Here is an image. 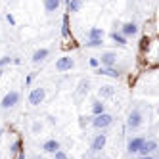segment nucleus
Segmentation results:
<instances>
[{"label":"nucleus","mask_w":159,"mask_h":159,"mask_svg":"<svg viewBox=\"0 0 159 159\" xmlns=\"http://www.w3.org/2000/svg\"><path fill=\"white\" fill-rule=\"evenodd\" d=\"M113 121H115V117L111 115V113H107V111H104V113H100V115H92V127L94 129H98V130H106V129H109L111 125H113Z\"/></svg>","instance_id":"1"},{"label":"nucleus","mask_w":159,"mask_h":159,"mask_svg":"<svg viewBox=\"0 0 159 159\" xmlns=\"http://www.w3.org/2000/svg\"><path fill=\"white\" fill-rule=\"evenodd\" d=\"M19 102H21V94L17 92V90H10V92L4 94L2 102H0V107H2L4 111H8V109H14Z\"/></svg>","instance_id":"2"},{"label":"nucleus","mask_w":159,"mask_h":159,"mask_svg":"<svg viewBox=\"0 0 159 159\" xmlns=\"http://www.w3.org/2000/svg\"><path fill=\"white\" fill-rule=\"evenodd\" d=\"M142 123H144V113L138 107L130 109V113L127 115V129L129 130H136V129L142 127Z\"/></svg>","instance_id":"3"},{"label":"nucleus","mask_w":159,"mask_h":159,"mask_svg":"<svg viewBox=\"0 0 159 159\" xmlns=\"http://www.w3.org/2000/svg\"><path fill=\"white\" fill-rule=\"evenodd\" d=\"M44 98H46V88L44 86H37V88H33L31 92H29V106H33V107H39L42 102H44Z\"/></svg>","instance_id":"4"},{"label":"nucleus","mask_w":159,"mask_h":159,"mask_svg":"<svg viewBox=\"0 0 159 159\" xmlns=\"http://www.w3.org/2000/svg\"><path fill=\"white\" fill-rule=\"evenodd\" d=\"M98 58H100V63L104 67H113V65H117V61H119V54L113 52V50H106V52H102Z\"/></svg>","instance_id":"5"},{"label":"nucleus","mask_w":159,"mask_h":159,"mask_svg":"<svg viewBox=\"0 0 159 159\" xmlns=\"http://www.w3.org/2000/svg\"><path fill=\"white\" fill-rule=\"evenodd\" d=\"M73 67H75V60L71 58V56H61V58L56 61V71H60V73L71 71Z\"/></svg>","instance_id":"6"},{"label":"nucleus","mask_w":159,"mask_h":159,"mask_svg":"<svg viewBox=\"0 0 159 159\" xmlns=\"http://www.w3.org/2000/svg\"><path fill=\"white\" fill-rule=\"evenodd\" d=\"M106 142H107V134H104V130H102L100 134L94 136L92 144H90V150H92V153H100V152L106 148Z\"/></svg>","instance_id":"7"},{"label":"nucleus","mask_w":159,"mask_h":159,"mask_svg":"<svg viewBox=\"0 0 159 159\" xmlns=\"http://www.w3.org/2000/svg\"><path fill=\"white\" fill-rule=\"evenodd\" d=\"M96 75H104V77H113V79H119L123 75V69H117L115 65L113 67H104V65H100L98 69H94Z\"/></svg>","instance_id":"8"},{"label":"nucleus","mask_w":159,"mask_h":159,"mask_svg":"<svg viewBox=\"0 0 159 159\" xmlns=\"http://www.w3.org/2000/svg\"><path fill=\"white\" fill-rule=\"evenodd\" d=\"M144 142H146V138H142V136H134V138H130L129 144H127V152L129 153H138L140 148L144 146Z\"/></svg>","instance_id":"9"},{"label":"nucleus","mask_w":159,"mask_h":159,"mask_svg":"<svg viewBox=\"0 0 159 159\" xmlns=\"http://www.w3.org/2000/svg\"><path fill=\"white\" fill-rule=\"evenodd\" d=\"M157 150H159L157 140H152V138H150V140H146V142H144V146L140 148V152H138V153H140V155H152V153L157 152Z\"/></svg>","instance_id":"10"},{"label":"nucleus","mask_w":159,"mask_h":159,"mask_svg":"<svg viewBox=\"0 0 159 159\" xmlns=\"http://www.w3.org/2000/svg\"><path fill=\"white\" fill-rule=\"evenodd\" d=\"M121 33L125 37H136L138 35V25H136L134 21H127V23L121 25Z\"/></svg>","instance_id":"11"},{"label":"nucleus","mask_w":159,"mask_h":159,"mask_svg":"<svg viewBox=\"0 0 159 159\" xmlns=\"http://www.w3.org/2000/svg\"><path fill=\"white\" fill-rule=\"evenodd\" d=\"M98 96H100L102 100L113 98V96H115V86H113V84H102V86L98 88Z\"/></svg>","instance_id":"12"},{"label":"nucleus","mask_w":159,"mask_h":159,"mask_svg":"<svg viewBox=\"0 0 159 159\" xmlns=\"http://www.w3.org/2000/svg\"><path fill=\"white\" fill-rule=\"evenodd\" d=\"M42 150H44V153H56L58 150H61V146H60L58 140L50 138V140H46V142L42 144Z\"/></svg>","instance_id":"13"},{"label":"nucleus","mask_w":159,"mask_h":159,"mask_svg":"<svg viewBox=\"0 0 159 159\" xmlns=\"http://www.w3.org/2000/svg\"><path fill=\"white\" fill-rule=\"evenodd\" d=\"M50 56V50L48 48H39V50H35V54H33V58H31V61L33 63H42L44 60H46Z\"/></svg>","instance_id":"14"},{"label":"nucleus","mask_w":159,"mask_h":159,"mask_svg":"<svg viewBox=\"0 0 159 159\" xmlns=\"http://www.w3.org/2000/svg\"><path fill=\"white\" fill-rule=\"evenodd\" d=\"M109 39L115 42L117 46H127V44H129V37H125L121 31H113L111 35H109Z\"/></svg>","instance_id":"15"},{"label":"nucleus","mask_w":159,"mask_h":159,"mask_svg":"<svg viewBox=\"0 0 159 159\" xmlns=\"http://www.w3.org/2000/svg\"><path fill=\"white\" fill-rule=\"evenodd\" d=\"M60 6H61V0H44V12H46L48 16L54 14Z\"/></svg>","instance_id":"16"},{"label":"nucleus","mask_w":159,"mask_h":159,"mask_svg":"<svg viewBox=\"0 0 159 159\" xmlns=\"http://www.w3.org/2000/svg\"><path fill=\"white\" fill-rule=\"evenodd\" d=\"M83 10V0H67V14H77Z\"/></svg>","instance_id":"17"},{"label":"nucleus","mask_w":159,"mask_h":159,"mask_svg":"<svg viewBox=\"0 0 159 159\" xmlns=\"http://www.w3.org/2000/svg\"><path fill=\"white\" fill-rule=\"evenodd\" d=\"M106 111V104H104V100L98 98L92 102V115H100V113H104Z\"/></svg>","instance_id":"18"},{"label":"nucleus","mask_w":159,"mask_h":159,"mask_svg":"<svg viewBox=\"0 0 159 159\" xmlns=\"http://www.w3.org/2000/svg\"><path fill=\"white\" fill-rule=\"evenodd\" d=\"M69 35H71V31H69V14H65L61 17V37L69 39Z\"/></svg>","instance_id":"19"},{"label":"nucleus","mask_w":159,"mask_h":159,"mask_svg":"<svg viewBox=\"0 0 159 159\" xmlns=\"http://www.w3.org/2000/svg\"><path fill=\"white\" fill-rule=\"evenodd\" d=\"M104 29H100V27H92L88 31V40H96V39H104Z\"/></svg>","instance_id":"20"},{"label":"nucleus","mask_w":159,"mask_h":159,"mask_svg":"<svg viewBox=\"0 0 159 159\" xmlns=\"http://www.w3.org/2000/svg\"><path fill=\"white\" fill-rule=\"evenodd\" d=\"M88 86H90V83L86 81V79H83V81L79 83V90H77V94H79V96H84V94H88Z\"/></svg>","instance_id":"21"},{"label":"nucleus","mask_w":159,"mask_h":159,"mask_svg":"<svg viewBox=\"0 0 159 159\" xmlns=\"http://www.w3.org/2000/svg\"><path fill=\"white\" fill-rule=\"evenodd\" d=\"M102 44H104V39H96V40L84 42V46H86V48H102Z\"/></svg>","instance_id":"22"},{"label":"nucleus","mask_w":159,"mask_h":159,"mask_svg":"<svg viewBox=\"0 0 159 159\" xmlns=\"http://www.w3.org/2000/svg\"><path fill=\"white\" fill-rule=\"evenodd\" d=\"M10 63H14V56H2V58H0V69H4Z\"/></svg>","instance_id":"23"},{"label":"nucleus","mask_w":159,"mask_h":159,"mask_svg":"<svg viewBox=\"0 0 159 159\" xmlns=\"http://www.w3.org/2000/svg\"><path fill=\"white\" fill-rule=\"evenodd\" d=\"M88 63H90V67H92V69H98V67L102 65V63H100V58H90Z\"/></svg>","instance_id":"24"},{"label":"nucleus","mask_w":159,"mask_h":159,"mask_svg":"<svg viewBox=\"0 0 159 159\" xmlns=\"http://www.w3.org/2000/svg\"><path fill=\"white\" fill-rule=\"evenodd\" d=\"M54 159H69V157H67V153L63 150H58V152L54 153Z\"/></svg>","instance_id":"25"},{"label":"nucleus","mask_w":159,"mask_h":159,"mask_svg":"<svg viewBox=\"0 0 159 159\" xmlns=\"http://www.w3.org/2000/svg\"><path fill=\"white\" fill-rule=\"evenodd\" d=\"M40 130H42V123H40V121H35V123H33V132L39 134Z\"/></svg>","instance_id":"26"},{"label":"nucleus","mask_w":159,"mask_h":159,"mask_svg":"<svg viewBox=\"0 0 159 159\" xmlns=\"http://www.w3.org/2000/svg\"><path fill=\"white\" fill-rule=\"evenodd\" d=\"M19 150H21V142H19V140H16V142L12 144V152H14V153H17Z\"/></svg>","instance_id":"27"},{"label":"nucleus","mask_w":159,"mask_h":159,"mask_svg":"<svg viewBox=\"0 0 159 159\" xmlns=\"http://www.w3.org/2000/svg\"><path fill=\"white\" fill-rule=\"evenodd\" d=\"M6 19H8V23H10V25H16V17H14L12 14H8V16H6Z\"/></svg>","instance_id":"28"},{"label":"nucleus","mask_w":159,"mask_h":159,"mask_svg":"<svg viewBox=\"0 0 159 159\" xmlns=\"http://www.w3.org/2000/svg\"><path fill=\"white\" fill-rule=\"evenodd\" d=\"M146 46H150V39H148V37H144V39H142V50H144Z\"/></svg>","instance_id":"29"},{"label":"nucleus","mask_w":159,"mask_h":159,"mask_svg":"<svg viewBox=\"0 0 159 159\" xmlns=\"http://www.w3.org/2000/svg\"><path fill=\"white\" fill-rule=\"evenodd\" d=\"M33 77H35V73H31V75H27V79H25V84H31V81H33Z\"/></svg>","instance_id":"30"},{"label":"nucleus","mask_w":159,"mask_h":159,"mask_svg":"<svg viewBox=\"0 0 159 159\" xmlns=\"http://www.w3.org/2000/svg\"><path fill=\"white\" fill-rule=\"evenodd\" d=\"M17 159H25V152H23V150L17 152Z\"/></svg>","instance_id":"31"},{"label":"nucleus","mask_w":159,"mask_h":159,"mask_svg":"<svg viewBox=\"0 0 159 159\" xmlns=\"http://www.w3.org/2000/svg\"><path fill=\"white\" fill-rule=\"evenodd\" d=\"M140 159H155L153 155H140Z\"/></svg>","instance_id":"32"},{"label":"nucleus","mask_w":159,"mask_h":159,"mask_svg":"<svg viewBox=\"0 0 159 159\" xmlns=\"http://www.w3.org/2000/svg\"><path fill=\"white\" fill-rule=\"evenodd\" d=\"M2 75H4V71H2V69H0V79H2Z\"/></svg>","instance_id":"33"},{"label":"nucleus","mask_w":159,"mask_h":159,"mask_svg":"<svg viewBox=\"0 0 159 159\" xmlns=\"http://www.w3.org/2000/svg\"><path fill=\"white\" fill-rule=\"evenodd\" d=\"M0 136H2V129H0Z\"/></svg>","instance_id":"34"},{"label":"nucleus","mask_w":159,"mask_h":159,"mask_svg":"<svg viewBox=\"0 0 159 159\" xmlns=\"http://www.w3.org/2000/svg\"><path fill=\"white\" fill-rule=\"evenodd\" d=\"M157 155H159V150H157Z\"/></svg>","instance_id":"35"}]
</instances>
